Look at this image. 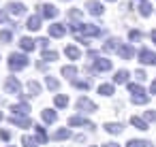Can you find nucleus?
Returning <instances> with one entry per match:
<instances>
[{"instance_id":"f257e3e1","label":"nucleus","mask_w":156,"mask_h":147,"mask_svg":"<svg viewBox=\"0 0 156 147\" xmlns=\"http://www.w3.org/2000/svg\"><path fill=\"white\" fill-rule=\"evenodd\" d=\"M28 58L26 56H22V53H11L9 56V68L11 70H22V68H26L28 66Z\"/></svg>"},{"instance_id":"f03ea898","label":"nucleus","mask_w":156,"mask_h":147,"mask_svg":"<svg viewBox=\"0 0 156 147\" xmlns=\"http://www.w3.org/2000/svg\"><path fill=\"white\" fill-rule=\"evenodd\" d=\"M77 109H79V111H86V113H94V111H96V104H94L90 98L81 96V98L77 100Z\"/></svg>"},{"instance_id":"7ed1b4c3","label":"nucleus","mask_w":156,"mask_h":147,"mask_svg":"<svg viewBox=\"0 0 156 147\" xmlns=\"http://www.w3.org/2000/svg\"><path fill=\"white\" fill-rule=\"evenodd\" d=\"M5 90H7L9 94H20L22 85H20V81H17L15 77H9V79H7V83H5Z\"/></svg>"},{"instance_id":"20e7f679","label":"nucleus","mask_w":156,"mask_h":147,"mask_svg":"<svg viewBox=\"0 0 156 147\" xmlns=\"http://www.w3.org/2000/svg\"><path fill=\"white\" fill-rule=\"evenodd\" d=\"M11 124H15L20 128H30L32 126L30 117H26V115H11Z\"/></svg>"},{"instance_id":"39448f33","label":"nucleus","mask_w":156,"mask_h":147,"mask_svg":"<svg viewBox=\"0 0 156 147\" xmlns=\"http://www.w3.org/2000/svg\"><path fill=\"white\" fill-rule=\"evenodd\" d=\"M69 126H83V128H94V124H92V121H88L86 117H79V115L71 117V119H69Z\"/></svg>"},{"instance_id":"423d86ee","label":"nucleus","mask_w":156,"mask_h":147,"mask_svg":"<svg viewBox=\"0 0 156 147\" xmlns=\"http://www.w3.org/2000/svg\"><path fill=\"white\" fill-rule=\"evenodd\" d=\"M154 60H156V56H152L150 49H141L139 51V62L141 64H154Z\"/></svg>"},{"instance_id":"0eeeda50","label":"nucleus","mask_w":156,"mask_h":147,"mask_svg":"<svg viewBox=\"0 0 156 147\" xmlns=\"http://www.w3.org/2000/svg\"><path fill=\"white\" fill-rule=\"evenodd\" d=\"M9 13L11 15H24L26 13V7L22 2H9Z\"/></svg>"},{"instance_id":"6e6552de","label":"nucleus","mask_w":156,"mask_h":147,"mask_svg":"<svg viewBox=\"0 0 156 147\" xmlns=\"http://www.w3.org/2000/svg\"><path fill=\"white\" fill-rule=\"evenodd\" d=\"M49 34H51V36H64V34H66V26H62V24H51V26H49Z\"/></svg>"},{"instance_id":"1a4fd4ad","label":"nucleus","mask_w":156,"mask_h":147,"mask_svg":"<svg viewBox=\"0 0 156 147\" xmlns=\"http://www.w3.org/2000/svg\"><path fill=\"white\" fill-rule=\"evenodd\" d=\"M86 7H88V11H90L92 15H101V13H103V5H101V2H96V0H90Z\"/></svg>"},{"instance_id":"9d476101","label":"nucleus","mask_w":156,"mask_h":147,"mask_svg":"<svg viewBox=\"0 0 156 147\" xmlns=\"http://www.w3.org/2000/svg\"><path fill=\"white\" fill-rule=\"evenodd\" d=\"M30 32H37L39 28H41V15H34V17H30L28 19V26H26Z\"/></svg>"},{"instance_id":"9b49d317","label":"nucleus","mask_w":156,"mask_h":147,"mask_svg":"<svg viewBox=\"0 0 156 147\" xmlns=\"http://www.w3.org/2000/svg\"><path fill=\"white\" fill-rule=\"evenodd\" d=\"M41 9H43V11H41V15H43V17H56V15H58V11H56V7H54V5H43Z\"/></svg>"},{"instance_id":"f8f14e48","label":"nucleus","mask_w":156,"mask_h":147,"mask_svg":"<svg viewBox=\"0 0 156 147\" xmlns=\"http://www.w3.org/2000/svg\"><path fill=\"white\" fill-rule=\"evenodd\" d=\"M34 132H37V141L39 143H47L49 141V136H47V132H45L43 126H34Z\"/></svg>"},{"instance_id":"ddd939ff","label":"nucleus","mask_w":156,"mask_h":147,"mask_svg":"<svg viewBox=\"0 0 156 147\" xmlns=\"http://www.w3.org/2000/svg\"><path fill=\"white\" fill-rule=\"evenodd\" d=\"M71 136V130L69 128H60V130H56L54 134H51V138H56V141H64V138H69Z\"/></svg>"},{"instance_id":"4468645a","label":"nucleus","mask_w":156,"mask_h":147,"mask_svg":"<svg viewBox=\"0 0 156 147\" xmlns=\"http://www.w3.org/2000/svg\"><path fill=\"white\" fill-rule=\"evenodd\" d=\"M56 119H58L56 111H51V109H45V111H43V121H45V124H54Z\"/></svg>"},{"instance_id":"2eb2a0df","label":"nucleus","mask_w":156,"mask_h":147,"mask_svg":"<svg viewBox=\"0 0 156 147\" xmlns=\"http://www.w3.org/2000/svg\"><path fill=\"white\" fill-rule=\"evenodd\" d=\"M105 130H107L109 134H120V132H122V124L109 121V124H105Z\"/></svg>"},{"instance_id":"dca6fc26","label":"nucleus","mask_w":156,"mask_h":147,"mask_svg":"<svg viewBox=\"0 0 156 147\" xmlns=\"http://www.w3.org/2000/svg\"><path fill=\"white\" fill-rule=\"evenodd\" d=\"M20 47H22L24 51H32V49H34V41L28 39V36H24V39L20 41Z\"/></svg>"},{"instance_id":"f3484780","label":"nucleus","mask_w":156,"mask_h":147,"mask_svg":"<svg viewBox=\"0 0 156 147\" xmlns=\"http://www.w3.org/2000/svg\"><path fill=\"white\" fill-rule=\"evenodd\" d=\"M130 124L135 126V128H139V130H147V121L145 119H141V117H130Z\"/></svg>"},{"instance_id":"a211bd4d","label":"nucleus","mask_w":156,"mask_h":147,"mask_svg":"<svg viewBox=\"0 0 156 147\" xmlns=\"http://www.w3.org/2000/svg\"><path fill=\"white\" fill-rule=\"evenodd\" d=\"M22 145H24V147H37L39 141H37L34 136H30V134H24V136H22Z\"/></svg>"},{"instance_id":"6ab92c4d","label":"nucleus","mask_w":156,"mask_h":147,"mask_svg":"<svg viewBox=\"0 0 156 147\" xmlns=\"http://www.w3.org/2000/svg\"><path fill=\"white\" fill-rule=\"evenodd\" d=\"M98 94H101V96H111V94H113V85H111V83L98 85Z\"/></svg>"},{"instance_id":"aec40b11","label":"nucleus","mask_w":156,"mask_h":147,"mask_svg":"<svg viewBox=\"0 0 156 147\" xmlns=\"http://www.w3.org/2000/svg\"><path fill=\"white\" fill-rule=\"evenodd\" d=\"M113 81L115 83H126L128 81V70H118L115 77H113Z\"/></svg>"},{"instance_id":"412c9836","label":"nucleus","mask_w":156,"mask_h":147,"mask_svg":"<svg viewBox=\"0 0 156 147\" xmlns=\"http://www.w3.org/2000/svg\"><path fill=\"white\" fill-rule=\"evenodd\" d=\"M54 102H56V107H60V109H64V107L69 104V96H64V94H58Z\"/></svg>"},{"instance_id":"4be33fe9","label":"nucleus","mask_w":156,"mask_h":147,"mask_svg":"<svg viewBox=\"0 0 156 147\" xmlns=\"http://www.w3.org/2000/svg\"><path fill=\"white\" fill-rule=\"evenodd\" d=\"M126 147H150V143L147 141H141V138H133V141L126 143Z\"/></svg>"},{"instance_id":"5701e85b","label":"nucleus","mask_w":156,"mask_h":147,"mask_svg":"<svg viewBox=\"0 0 156 147\" xmlns=\"http://www.w3.org/2000/svg\"><path fill=\"white\" fill-rule=\"evenodd\" d=\"M94 68H96V70H109V68H111V62H109V60H98V62L94 64Z\"/></svg>"},{"instance_id":"b1692460","label":"nucleus","mask_w":156,"mask_h":147,"mask_svg":"<svg viewBox=\"0 0 156 147\" xmlns=\"http://www.w3.org/2000/svg\"><path fill=\"white\" fill-rule=\"evenodd\" d=\"M64 53H66L71 60H79V49H75V47H66Z\"/></svg>"},{"instance_id":"393cba45","label":"nucleus","mask_w":156,"mask_h":147,"mask_svg":"<svg viewBox=\"0 0 156 147\" xmlns=\"http://www.w3.org/2000/svg\"><path fill=\"white\" fill-rule=\"evenodd\" d=\"M62 75L69 77V79H73V77L77 75V68H75V66H64V68H62Z\"/></svg>"},{"instance_id":"a878e982","label":"nucleus","mask_w":156,"mask_h":147,"mask_svg":"<svg viewBox=\"0 0 156 147\" xmlns=\"http://www.w3.org/2000/svg\"><path fill=\"white\" fill-rule=\"evenodd\" d=\"M28 90H30V94H32V96H37V94L41 92V85H39L37 81H30V83H28Z\"/></svg>"},{"instance_id":"bb28decb","label":"nucleus","mask_w":156,"mask_h":147,"mask_svg":"<svg viewBox=\"0 0 156 147\" xmlns=\"http://www.w3.org/2000/svg\"><path fill=\"white\" fill-rule=\"evenodd\" d=\"M56 58H58V53H56V51H43V60L51 62V60H56Z\"/></svg>"},{"instance_id":"cd10ccee","label":"nucleus","mask_w":156,"mask_h":147,"mask_svg":"<svg viewBox=\"0 0 156 147\" xmlns=\"http://www.w3.org/2000/svg\"><path fill=\"white\" fill-rule=\"evenodd\" d=\"M45 85H47L49 90H58V81H56V79H51V77H47V79H45Z\"/></svg>"},{"instance_id":"c85d7f7f","label":"nucleus","mask_w":156,"mask_h":147,"mask_svg":"<svg viewBox=\"0 0 156 147\" xmlns=\"http://www.w3.org/2000/svg\"><path fill=\"white\" fill-rule=\"evenodd\" d=\"M133 102H135V104H145V102H147V96H145V94H141V96H133Z\"/></svg>"},{"instance_id":"c756f323","label":"nucleus","mask_w":156,"mask_h":147,"mask_svg":"<svg viewBox=\"0 0 156 147\" xmlns=\"http://www.w3.org/2000/svg\"><path fill=\"white\" fill-rule=\"evenodd\" d=\"M75 87H79V90H90V81H75Z\"/></svg>"},{"instance_id":"7c9ffc66","label":"nucleus","mask_w":156,"mask_h":147,"mask_svg":"<svg viewBox=\"0 0 156 147\" xmlns=\"http://www.w3.org/2000/svg\"><path fill=\"white\" fill-rule=\"evenodd\" d=\"M0 41H2V43H9V41H11V32L2 30V32H0Z\"/></svg>"},{"instance_id":"2f4dec72","label":"nucleus","mask_w":156,"mask_h":147,"mask_svg":"<svg viewBox=\"0 0 156 147\" xmlns=\"http://www.w3.org/2000/svg\"><path fill=\"white\" fill-rule=\"evenodd\" d=\"M150 13H152V9H150V5H141V15H145V17H147Z\"/></svg>"},{"instance_id":"473e14b6","label":"nucleus","mask_w":156,"mask_h":147,"mask_svg":"<svg viewBox=\"0 0 156 147\" xmlns=\"http://www.w3.org/2000/svg\"><path fill=\"white\" fill-rule=\"evenodd\" d=\"M150 119L156 121V111H147V113H145V121H150Z\"/></svg>"},{"instance_id":"72a5a7b5","label":"nucleus","mask_w":156,"mask_h":147,"mask_svg":"<svg viewBox=\"0 0 156 147\" xmlns=\"http://www.w3.org/2000/svg\"><path fill=\"white\" fill-rule=\"evenodd\" d=\"M0 138H2V141H9V138H11V132H9V130H0Z\"/></svg>"},{"instance_id":"f704fd0d","label":"nucleus","mask_w":156,"mask_h":147,"mask_svg":"<svg viewBox=\"0 0 156 147\" xmlns=\"http://www.w3.org/2000/svg\"><path fill=\"white\" fill-rule=\"evenodd\" d=\"M135 77H137L139 81H143V79H145V73H143V70H137V73H135Z\"/></svg>"},{"instance_id":"c9c22d12","label":"nucleus","mask_w":156,"mask_h":147,"mask_svg":"<svg viewBox=\"0 0 156 147\" xmlns=\"http://www.w3.org/2000/svg\"><path fill=\"white\" fill-rule=\"evenodd\" d=\"M7 22V13H0V24H5Z\"/></svg>"},{"instance_id":"e433bc0d","label":"nucleus","mask_w":156,"mask_h":147,"mask_svg":"<svg viewBox=\"0 0 156 147\" xmlns=\"http://www.w3.org/2000/svg\"><path fill=\"white\" fill-rule=\"evenodd\" d=\"M105 147H120L118 143H105Z\"/></svg>"},{"instance_id":"4c0bfd02","label":"nucleus","mask_w":156,"mask_h":147,"mask_svg":"<svg viewBox=\"0 0 156 147\" xmlns=\"http://www.w3.org/2000/svg\"><path fill=\"white\" fill-rule=\"evenodd\" d=\"M150 92H152V94H156V81L152 83V87H150Z\"/></svg>"},{"instance_id":"58836bf2","label":"nucleus","mask_w":156,"mask_h":147,"mask_svg":"<svg viewBox=\"0 0 156 147\" xmlns=\"http://www.w3.org/2000/svg\"><path fill=\"white\" fill-rule=\"evenodd\" d=\"M150 36H152V41H154V45H156V30H154V32H152Z\"/></svg>"},{"instance_id":"ea45409f","label":"nucleus","mask_w":156,"mask_h":147,"mask_svg":"<svg viewBox=\"0 0 156 147\" xmlns=\"http://www.w3.org/2000/svg\"><path fill=\"white\" fill-rule=\"evenodd\" d=\"M0 121H2V113H0Z\"/></svg>"},{"instance_id":"a19ab883","label":"nucleus","mask_w":156,"mask_h":147,"mask_svg":"<svg viewBox=\"0 0 156 147\" xmlns=\"http://www.w3.org/2000/svg\"><path fill=\"white\" fill-rule=\"evenodd\" d=\"M11 147H15V145H11Z\"/></svg>"}]
</instances>
